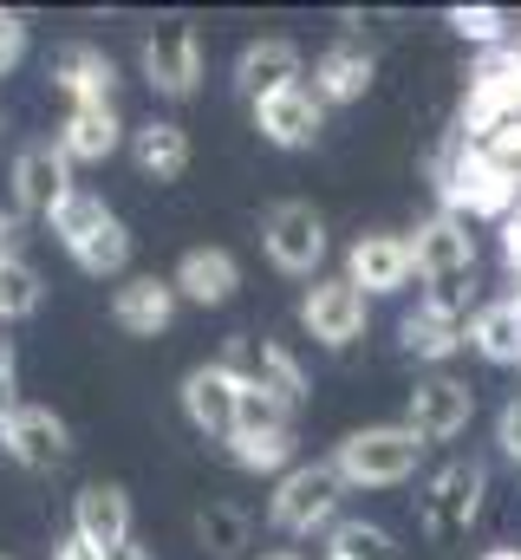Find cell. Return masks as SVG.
I'll list each match as a JSON object with an SVG mask.
<instances>
[{"mask_svg": "<svg viewBox=\"0 0 521 560\" xmlns=\"http://www.w3.org/2000/svg\"><path fill=\"white\" fill-rule=\"evenodd\" d=\"M424 450H430V443H424L410 423H366V430H352L326 463L339 469L346 489H397V482L417 476Z\"/></svg>", "mask_w": 521, "mask_h": 560, "instance_id": "1", "label": "cell"}, {"mask_svg": "<svg viewBox=\"0 0 521 560\" xmlns=\"http://www.w3.org/2000/svg\"><path fill=\"white\" fill-rule=\"evenodd\" d=\"M339 495H346V482H339L333 463H293L274 482V495H267V522H274V535H293L300 541V535L339 522Z\"/></svg>", "mask_w": 521, "mask_h": 560, "instance_id": "2", "label": "cell"}, {"mask_svg": "<svg viewBox=\"0 0 521 560\" xmlns=\"http://www.w3.org/2000/svg\"><path fill=\"white\" fill-rule=\"evenodd\" d=\"M483 495H489V463H476V456H456V463H443V469L430 476L424 502H417V515H424V535H430L437 548L463 541V535L476 528V515H483Z\"/></svg>", "mask_w": 521, "mask_h": 560, "instance_id": "3", "label": "cell"}, {"mask_svg": "<svg viewBox=\"0 0 521 560\" xmlns=\"http://www.w3.org/2000/svg\"><path fill=\"white\" fill-rule=\"evenodd\" d=\"M260 248H267V261L280 268V275L293 280H320L326 268V215L313 209V202H280V209H267V222H260Z\"/></svg>", "mask_w": 521, "mask_h": 560, "instance_id": "4", "label": "cell"}, {"mask_svg": "<svg viewBox=\"0 0 521 560\" xmlns=\"http://www.w3.org/2000/svg\"><path fill=\"white\" fill-rule=\"evenodd\" d=\"M366 319H372V300H366L346 275H320L300 293V326H306V339L326 346V352H346L352 339H366Z\"/></svg>", "mask_w": 521, "mask_h": 560, "instance_id": "5", "label": "cell"}, {"mask_svg": "<svg viewBox=\"0 0 521 560\" xmlns=\"http://www.w3.org/2000/svg\"><path fill=\"white\" fill-rule=\"evenodd\" d=\"M137 66H143V79H150L157 98H189L202 85V33L189 20H170V26H157L143 39Z\"/></svg>", "mask_w": 521, "mask_h": 560, "instance_id": "6", "label": "cell"}, {"mask_svg": "<svg viewBox=\"0 0 521 560\" xmlns=\"http://www.w3.org/2000/svg\"><path fill=\"white\" fill-rule=\"evenodd\" d=\"M404 423H410L424 443H450V436H463V430L476 423V392H470L463 378H450V372H424V378L410 385Z\"/></svg>", "mask_w": 521, "mask_h": 560, "instance_id": "7", "label": "cell"}, {"mask_svg": "<svg viewBox=\"0 0 521 560\" xmlns=\"http://www.w3.org/2000/svg\"><path fill=\"white\" fill-rule=\"evenodd\" d=\"M346 280H352L366 300H379V293H404V287L417 280L410 235H397V229H366V235L346 248Z\"/></svg>", "mask_w": 521, "mask_h": 560, "instance_id": "8", "label": "cell"}, {"mask_svg": "<svg viewBox=\"0 0 521 560\" xmlns=\"http://www.w3.org/2000/svg\"><path fill=\"white\" fill-rule=\"evenodd\" d=\"M79 183H72V163L59 156V143H26L20 156H13V215L26 222V215H39V222H53V209L72 196Z\"/></svg>", "mask_w": 521, "mask_h": 560, "instance_id": "9", "label": "cell"}, {"mask_svg": "<svg viewBox=\"0 0 521 560\" xmlns=\"http://www.w3.org/2000/svg\"><path fill=\"white\" fill-rule=\"evenodd\" d=\"M183 418L196 423L202 436L229 443V436H235V418H242V378H235L222 359L196 365V372L183 378Z\"/></svg>", "mask_w": 521, "mask_h": 560, "instance_id": "10", "label": "cell"}, {"mask_svg": "<svg viewBox=\"0 0 521 560\" xmlns=\"http://www.w3.org/2000/svg\"><path fill=\"white\" fill-rule=\"evenodd\" d=\"M7 456H13L20 469L46 476V469H59V463L72 456V430H66L59 411H46V405H20V411L7 418Z\"/></svg>", "mask_w": 521, "mask_h": 560, "instance_id": "11", "label": "cell"}, {"mask_svg": "<svg viewBox=\"0 0 521 560\" xmlns=\"http://www.w3.org/2000/svg\"><path fill=\"white\" fill-rule=\"evenodd\" d=\"M300 72H306V52H300L293 39H280V33H267V39H248V46H242V59H235V92H242L248 105H260V98L300 85Z\"/></svg>", "mask_w": 521, "mask_h": 560, "instance_id": "12", "label": "cell"}, {"mask_svg": "<svg viewBox=\"0 0 521 560\" xmlns=\"http://www.w3.org/2000/svg\"><path fill=\"white\" fill-rule=\"evenodd\" d=\"M255 131L267 143H280V150H306L326 131V105L313 98V85H287V92H274V98L255 105Z\"/></svg>", "mask_w": 521, "mask_h": 560, "instance_id": "13", "label": "cell"}, {"mask_svg": "<svg viewBox=\"0 0 521 560\" xmlns=\"http://www.w3.org/2000/svg\"><path fill=\"white\" fill-rule=\"evenodd\" d=\"M53 92H66L72 105H112V92H118L112 52H105V46H85V39L59 46V52H53Z\"/></svg>", "mask_w": 521, "mask_h": 560, "instance_id": "14", "label": "cell"}, {"mask_svg": "<svg viewBox=\"0 0 521 560\" xmlns=\"http://www.w3.org/2000/svg\"><path fill=\"white\" fill-rule=\"evenodd\" d=\"M72 535H79L85 548H99V555L125 548L130 541V495L118 482H85L79 502H72Z\"/></svg>", "mask_w": 521, "mask_h": 560, "instance_id": "15", "label": "cell"}, {"mask_svg": "<svg viewBox=\"0 0 521 560\" xmlns=\"http://www.w3.org/2000/svg\"><path fill=\"white\" fill-rule=\"evenodd\" d=\"M53 143L66 163H105L125 143V118H118V105H66V125Z\"/></svg>", "mask_w": 521, "mask_h": 560, "instance_id": "16", "label": "cell"}, {"mask_svg": "<svg viewBox=\"0 0 521 560\" xmlns=\"http://www.w3.org/2000/svg\"><path fill=\"white\" fill-rule=\"evenodd\" d=\"M176 300H189V306H229L235 300V287H242V261L229 255V248H189L183 261H176Z\"/></svg>", "mask_w": 521, "mask_h": 560, "instance_id": "17", "label": "cell"}, {"mask_svg": "<svg viewBox=\"0 0 521 560\" xmlns=\"http://www.w3.org/2000/svg\"><path fill=\"white\" fill-rule=\"evenodd\" d=\"M176 287L163 275H130L118 293H112V319L125 326V332H137V339H157L170 319H176Z\"/></svg>", "mask_w": 521, "mask_h": 560, "instance_id": "18", "label": "cell"}, {"mask_svg": "<svg viewBox=\"0 0 521 560\" xmlns=\"http://www.w3.org/2000/svg\"><path fill=\"white\" fill-rule=\"evenodd\" d=\"M366 92H372V52L359 39H339L313 59V98L320 105H352Z\"/></svg>", "mask_w": 521, "mask_h": 560, "instance_id": "19", "label": "cell"}, {"mask_svg": "<svg viewBox=\"0 0 521 560\" xmlns=\"http://www.w3.org/2000/svg\"><path fill=\"white\" fill-rule=\"evenodd\" d=\"M397 339H404V352H410V359L443 365V359H456V352L470 346V319H456V313H443V306L417 300V313H404Z\"/></svg>", "mask_w": 521, "mask_h": 560, "instance_id": "20", "label": "cell"}, {"mask_svg": "<svg viewBox=\"0 0 521 560\" xmlns=\"http://www.w3.org/2000/svg\"><path fill=\"white\" fill-rule=\"evenodd\" d=\"M130 163H137L143 183H176V176L189 170V131H183L176 118L137 125V131H130Z\"/></svg>", "mask_w": 521, "mask_h": 560, "instance_id": "21", "label": "cell"}, {"mask_svg": "<svg viewBox=\"0 0 521 560\" xmlns=\"http://www.w3.org/2000/svg\"><path fill=\"white\" fill-rule=\"evenodd\" d=\"M470 346H476L489 365H521V293L489 300V306L470 313Z\"/></svg>", "mask_w": 521, "mask_h": 560, "instance_id": "22", "label": "cell"}, {"mask_svg": "<svg viewBox=\"0 0 521 560\" xmlns=\"http://www.w3.org/2000/svg\"><path fill=\"white\" fill-rule=\"evenodd\" d=\"M248 535H255L248 509H235V502H202V509H196V541H202L216 560L248 555Z\"/></svg>", "mask_w": 521, "mask_h": 560, "instance_id": "23", "label": "cell"}, {"mask_svg": "<svg viewBox=\"0 0 521 560\" xmlns=\"http://www.w3.org/2000/svg\"><path fill=\"white\" fill-rule=\"evenodd\" d=\"M229 456L248 476H287L293 469V430H242V436H229Z\"/></svg>", "mask_w": 521, "mask_h": 560, "instance_id": "24", "label": "cell"}, {"mask_svg": "<svg viewBox=\"0 0 521 560\" xmlns=\"http://www.w3.org/2000/svg\"><path fill=\"white\" fill-rule=\"evenodd\" d=\"M326 560H404V548L379 522H333L326 528Z\"/></svg>", "mask_w": 521, "mask_h": 560, "instance_id": "25", "label": "cell"}, {"mask_svg": "<svg viewBox=\"0 0 521 560\" xmlns=\"http://www.w3.org/2000/svg\"><path fill=\"white\" fill-rule=\"evenodd\" d=\"M105 222H112L105 196H92V189H72V196H66V202L53 209V222H46V229H53V235H59V248L72 255V248H79V242H92V235H99Z\"/></svg>", "mask_w": 521, "mask_h": 560, "instance_id": "26", "label": "cell"}, {"mask_svg": "<svg viewBox=\"0 0 521 560\" xmlns=\"http://www.w3.org/2000/svg\"><path fill=\"white\" fill-rule=\"evenodd\" d=\"M39 300H46V287H39V275H33V261H26V255L0 261V332H7L13 319H33V313H39Z\"/></svg>", "mask_w": 521, "mask_h": 560, "instance_id": "27", "label": "cell"}, {"mask_svg": "<svg viewBox=\"0 0 521 560\" xmlns=\"http://www.w3.org/2000/svg\"><path fill=\"white\" fill-rule=\"evenodd\" d=\"M255 385H260V392H274L287 411L306 398V372H300V359H293L280 339H260V372H255Z\"/></svg>", "mask_w": 521, "mask_h": 560, "instance_id": "28", "label": "cell"}, {"mask_svg": "<svg viewBox=\"0 0 521 560\" xmlns=\"http://www.w3.org/2000/svg\"><path fill=\"white\" fill-rule=\"evenodd\" d=\"M72 261H79V268H85L92 280L125 275V261H130V235H125V222L112 215V222H105V229H99L92 242H79V248H72Z\"/></svg>", "mask_w": 521, "mask_h": 560, "instance_id": "29", "label": "cell"}, {"mask_svg": "<svg viewBox=\"0 0 521 560\" xmlns=\"http://www.w3.org/2000/svg\"><path fill=\"white\" fill-rule=\"evenodd\" d=\"M450 26H456L470 46H483V52L509 46V13H496V7H456V13H450Z\"/></svg>", "mask_w": 521, "mask_h": 560, "instance_id": "30", "label": "cell"}, {"mask_svg": "<svg viewBox=\"0 0 521 560\" xmlns=\"http://www.w3.org/2000/svg\"><path fill=\"white\" fill-rule=\"evenodd\" d=\"M287 405L274 398V392H260V385H242V418H235V436L242 430H287Z\"/></svg>", "mask_w": 521, "mask_h": 560, "instance_id": "31", "label": "cell"}, {"mask_svg": "<svg viewBox=\"0 0 521 560\" xmlns=\"http://www.w3.org/2000/svg\"><path fill=\"white\" fill-rule=\"evenodd\" d=\"M13 392H20V352H13V339L0 332V423L20 411V398H13Z\"/></svg>", "mask_w": 521, "mask_h": 560, "instance_id": "32", "label": "cell"}, {"mask_svg": "<svg viewBox=\"0 0 521 560\" xmlns=\"http://www.w3.org/2000/svg\"><path fill=\"white\" fill-rule=\"evenodd\" d=\"M26 59V20H13V13H0V79L13 72Z\"/></svg>", "mask_w": 521, "mask_h": 560, "instance_id": "33", "label": "cell"}, {"mask_svg": "<svg viewBox=\"0 0 521 560\" xmlns=\"http://www.w3.org/2000/svg\"><path fill=\"white\" fill-rule=\"evenodd\" d=\"M496 443H502V456H516L521 463V398L502 405V418H496Z\"/></svg>", "mask_w": 521, "mask_h": 560, "instance_id": "34", "label": "cell"}, {"mask_svg": "<svg viewBox=\"0 0 521 560\" xmlns=\"http://www.w3.org/2000/svg\"><path fill=\"white\" fill-rule=\"evenodd\" d=\"M20 229H26V222H20L13 209H0V261H13V255H20Z\"/></svg>", "mask_w": 521, "mask_h": 560, "instance_id": "35", "label": "cell"}, {"mask_svg": "<svg viewBox=\"0 0 521 560\" xmlns=\"http://www.w3.org/2000/svg\"><path fill=\"white\" fill-rule=\"evenodd\" d=\"M53 560H105V555H99V548H85L79 535H66V541L53 548Z\"/></svg>", "mask_w": 521, "mask_h": 560, "instance_id": "36", "label": "cell"}, {"mask_svg": "<svg viewBox=\"0 0 521 560\" xmlns=\"http://www.w3.org/2000/svg\"><path fill=\"white\" fill-rule=\"evenodd\" d=\"M105 560H150V555H143V548H137V535H130L125 548H112V555H105Z\"/></svg>", "mask_w": 521, "mask_h": 560, "instance_id": "37", "label": "cell"}, {"mask_svg": "<svg viewBox=\"0 0 521 560\" xmlns=\"http://www.w3.org/2000/svg\"><path fill=\"white\" fill-rule=\"evenodd\" d=\"M483 560H521V548H489Z\"/></svg>", "mask_w": 521, "mask_h": 560, "instance_id": "38", "label": "cell"}, {"mask_svg": "<svg viewBox=\"0 0 521 560\" xmlns=\"http://www.w3.org/2000/svg\"><path fill=\"white\" fill-rule=\"evenodd\" d=\"M260 560H300V555L293 548H274V555H260Z\"/></svg>", "mask_w": 521, "mask_h": 560, "instance_id": "39", "label": "cell"}, {"mask_svg": "<svg viewBox=\"0 0 521 560\" xmlns=\"http://www.w3.org/2000/svg\"><path fill=\"white\" fill-rule=\"evenodd\" d=\"M0 450H7V423H0Z\"/></svg>", "mask_w": 521, "mask_h": 560, "instance_id": "40", "label": "cell"}, {"mask_svg": "<svg viewBox=\"0 0 521 560\" xmlns=\"http://www.w3.org/2000/svg\"><path fill=\"white\" fill-rule=\"evenodd\" d=\"M0 560H7V555H0Z\"/></svg>", "mask_w": 521, "mask_h": 560, "instance_id": "41", "label": "cell"}]
</instances>
